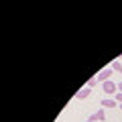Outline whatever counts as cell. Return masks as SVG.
<instances>
[{
  "label": "cell",
  "mask_w": 122,
  "mask_h": 122,
  "mask_svg": "<svg viewBox=\"0 0 122 122\" xmlns=\"http://www.w3.org/2000/svg\"><path fill=\"white\" fill-rule=\"evenodd\" d=\"M118 108H120V110H122V104H120V106H118Z\"/></svg>",
  "instance_id": "obj_10"
},
{
  "label": "cell",
  "mask_w": 122,
  "mask_h": 122,
  "mask_svg": "<svg viewBox=\"0 0 122 122\" xmlns=\"http://www.w3.org/2000/svg\"><path fill=\"white\" fill-rule=\"evenodd\" d=\"M118 92H122V81H120V83H118Z\"/></svg>",
  "instance_id": "obj_9"
},
{
  "label": "cell",
  "mask_w": 122,
  "mask_h": 122,
  "mask_svg": "<svg viewBox=\"0 0 122 122\" xmlns=\"http://www.w3.org/2000/svg\"><path fill=\"white\" fill-rule=\"evenodd\" d=\"M112 71H114L112 67H106V69H102L100 73L96 75V77H98V81H108V79L112 77Z\"/></svg>",
  "instance_id": "obj_2"
},
{
  "label": "cell",
  "mask_w": 122,
  "mask_h": 122,
  "mask_svg": "<svg viewBox=\"0 0 122 122\" xmlns=\"http://www.w3.org/2000/svg\"><path fill=\"white\" fill-rule=\"evenodd\" d=\"M110 65H112V69H114V71H118V73H122V63H120V61H112Z\"/></svg>",
  "instance_id": "obj_6"
},
{
  "label": "cell",
  "mask_w": 122,
  "mask_h": 122,
  "mask_svg": "<svg viewBox=\"0 0 122 122\" xmlns=\"http://www.w3.org/2000/svg\"><path fill=\"white\" fill-rule=\"evenodd\" d=\"M86 122H92V120H86Z\"/></svg>",
  "instance_id": "obj_11"
},
{
  "label": "cell",
  "mask_w": 122,
  "mask_h": 122,
  "mask_svg": "<svg viewBox=\"0 0 122 122\" xmlns=\"http://www.w3.org/2000/svg\"><path fill=\"white\" fill-rule=\"evenodd\" d=\"M102 90H104V94H114V96H116L118 94V83H114V81H104L102 83Z\"/></svg>",
  "instance_id": "obj_1"
},
{
  "label": "cell",
  "mask_w": 122,
  "mask_h": 122,
  "mask_svg": "<svg viewBox=\"0 0 122 122\" xmlns=\"http://www.w3.org/2000/svg\"><path fill=\"white\" fill-rule=\"evenodd\" d=\"M87 120H92V122H102V120H106V112H104V108H100L96 114H92Z\"/></svg>",
  "instance_id": "obj_3"
},
{
  "label": "cell",
  "mask_w": 122,
  "mask_h": 122,
  "mask_svg": "<svg viewBox=\"0 0 122 122\" xmlns=\"http://www.w3.org/2000/svg\"><path fill=\"white\" fill-rule=\"evenodd\" d=\"M118 106H120V104H118V102L116 100H114V98H104V100H102V108H118Z\"/></svg>",
  "instance_id": "obj_4"
},
{
  "label": "cell",
  "mask_w": 122,
  "mask_h": 122,
  "mask_svg": "<svg viewBox=\"0 0 122 122\" xmlns=\"http://www.w3.org/2000/svg\"><path fill=\"white\" fill-rule=\"evenodd\" d=\"M90 94H92V87H87V86H86V87H81V90L75 94V98H77V100H86Z\"/></svg>",
  "instance_id": "obj_5"
},
{
  "label": "cell",
  "mask_w": 122,
  "mask_h": 122,
  "mask_svg": "<svg viewBox=\"0 0 122 122\" xmlns=\"http://www.w3.org/2000/svg\"><path fill=\"white\" fill-rule=\"evenodd\" d=\"M114 100H116V102H118V104H122V92H118L116 96H114Z\"/></svg>",
  "instance_id": "obj_8"
},
{
  "label": "cell",
  "mask_w": 122,
  "mask_h": 122,
  "mask_svg": "<svg viewBox=\"0 0 122 122\" xmlns=\"http://www.w3.org/2000/svg\"><path fill=\"white\" fill-rule=\"evenodd\" d=\"M96 83H98V77H96V75H94V77H92L90 81H87V87H94V86H96Z\"/></svg>",
  "instance_id": "obj_7"
}]
</instances>
